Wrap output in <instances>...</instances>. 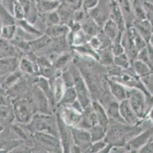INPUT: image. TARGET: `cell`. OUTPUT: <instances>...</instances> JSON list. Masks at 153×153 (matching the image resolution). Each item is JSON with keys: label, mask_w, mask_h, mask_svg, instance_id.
Segmentation results:
<instances>
[{"label": "cell", "mask_w": 153, "mask_h": 153, "mask_svg": "<svg viewBox=\"0 0 153 153\" xmlns=\"http://www.w3.org/2000/svg\"><path fill=\"white\" fill-rule=\"evenodd\" d=\"M132 8H133L134 20L146 19V11L143 5V0H133Z\"/></svg>", "instance_id": "cell-35"}, {"label": "cell", "mask_w": 153, "mask_h": 153, "mask_svg": "<svg viewBox=\"0 0 153 153\" xmlns=\"http://www.w3.org/2000/svg\"><path fill=\"white\" fill-rule=\"evenodd\" d=\"M16 25H17V27H19L22 30H23L28 35H35L37 37L43 35V32H41L35 26H34V24L25 19L16 20Z\"/></svg>", "instance_id": "cell-33"}, {"label": "cell", "mask_w": 153, "mask_h": 153, "mask_svg": "<svg viewBox=\"0 0 153 153\" xmlns=\"http://www.w3.org/2000/svg\"><path fill=\"white\" fill-rule=\"evenodd\" d=\"M91 105H92V107L94 109V113H95L98 124L104 126L105 128H108L110 120L108 116V113H107L106 109L104 107V106L100 103L99 100H98V99H93Z\"/></svg>", "instance_id": "cell-19"}, {"label": "cell", "mask_w": 153, "mask_h": 153, "mask_svg": "<svg viewBox=\"0 0 153 153\" xmlns=\"http://www.w3.org/2000/svg\"><path fill=\"white\" fill-rule=\"evenodd\" d=\"M26 126L31 134L34 133H47L59 138L56 117V115L52 113H34L31 120Z\"/></svg>", "instance_id": "cell-2"}, {"label": "cell", "mask_w": 153, "mask_h": 153, "mask_svg": "<svg viewBox=\"0 0 153 153\" xmlns=\"http://www.w3.org/2000/svg\"><path fill=\"white\" fill-rule=\"evenodd\" d=\"M133 26L138 31L139 33L144 38V39L147 41V43L149 41L152 35V30L151 25L148 19H144V20H134L133 24Z\"/></svg>", "instance_id": "cell-26"}, {"label": "cell", "mask_w": 153, "mask_h": 153, "mask_svg": "<svg viewBox=\"0 0 153 153\" xmlns=\"http://www.w3.org/2000/svg\"><path fill=\"white\" fill-rule=\"evenodd\" d=\"M114 64L122 69H128L131 67V61L126 53L120 55L114 56Z\"/></svg>", "instance_id": "cell-39"}, {"label": "cell", "mask_w": 153, "mask_h": 153, "mask_svg": "<svg viewBox=\"0 0 153 153\" xmlns=\"http://www.w3.org/2000/svg\"><path fill=\"white\" fill-rule=\"evenodd\" d=\"M131 67H133V71H135L136 75H138L144 81L145 84H148L150 76L153 74V71L151 67L146 63L143 62L138 59H136L132 62Z\"/></svg>", "instance_id": "cell-16"}, {"label": "cell", "mask_w": 153, "mask_h": 153, "mask_svg": "<svg viewBox=\"0 0 153 153\" xmlns=\"http://www.w3.org/2000/svg\"><path fill=\"white\" fill-rule=\"evenodd\" d=\"M51 41L52 38H51L46 34H43L42 35L39 36L36 39L30 41V43L33 51L36 53L43 50H49Z\"/></svg>", "instance_id": "cell-23"}, {"label": "cell", "mask_w": 153, "mask_h": 153, "mask_svg": "<svg viewBox=\"0 0 153 153\" xmlns=\"http://www.w3.org/2000/svg\"><path fill=\"white\" fill-rule=\"evenodd\" d=\"M0 22L2 23V25L16 24V19H15L14 15L7 9H5L1 3H0Z\"/></svg>", "instance_id": "cell-38"}, {"label": "cell", "mask_w": 153, "mask_h": 153, "mask_svg": "<svg viewBox=\"0 0 153 153\" xmlns=\"http://www.w3.org/2000/svg\"><path fill=\"white\" fill-rule=\"evenodd\" d=\"M115 1L119 5L124 15L126 28L133 26L134 16H133V8H132V2H130V0H115Z\"/></svg>", "instance_id": "cell-22"}, {"label": "cell", "mask_w": 153, "mask_h": 153, "mask_svg": "<svg viewBox=\"0 0 153 153\" xmlns=\"http://www.w3.org/2000/svg\"><path fill=\"white\" fill-rule=\"evenodd\" d=\"M148 44H150V45L152 46V48H153V34H152V35L151 38H150L149 41V42H148Z\"/></svg>", "instance_id": "cell-54"}, {"label": "cell", "mask_w": 153, "mask_h": 153, "mask_svg": "<svg viewBox=\"0 0 153 153\" xmlns=\"http://www.w3.org/2000/svg\"><path fill=\"white\" fill-rule=\"evenodd\" d=\"M19 70L22 74L27 75L37 74L38 71L36 60L30 58L28 57H22L19 59Z\"/></svg>", "instance_id": "cell-20"}, {"label": "cell", "mask_w": 153, "mask_h": 153, "mask_svg": "<svg viewBox=\"0 0 153 153\" xmlns=\"http://www.w3.org/2000/svg\"><path fill=\"white\" fill-rule=\"evenodd\" d=\"M111 8V0H100L97 6L88 13L102 28L104 23L110 19Z\"/></svg>", "instance_id": "cell-8"}, {"label": "cell", "mask_w": 153, "mask_h": 153, "mask_svg": "<svg viewBox=\"0 0 153 153\" xmlns=\"http://www.w3.org/2000/svg\"><path fill=\"white\" fill-rule=\"evenodd\" d=\"M108 145V142L104 139L100 140V141L94 142L91 143V146L89 147V148L87 150L86 152H90V153H101L103 150L104 149V148L107 146Z\"/></svg>", "instance_id": "cell-43"}, {"label": "cell", "mask_w": 153, "mask_h": 153, "mask_svg": "<svg viewBox=\"0 0 153 153\" xmlns=\"http://www.w3.org/2000/svg\"><path fill=\"white\" fill-rule=\"evenodd\" d=\"M107 129L108 128H105V127L101 126L98 123L92 126L89 130L91 137V142H94L104 139V138L106 136Z\"/></svg>", "instance_id": "cell-37"}, {"label": "cell", "mask_w": 153, "mask_h": 153, "mask_svg": "<svg viewBox=\"0 0 153 153\" xmlns=\"http://www.w3.org/2000/svg\"><path fill=\"white\" fill-rule=\"evenodd\" d=\"M82 0H59L61 3L65 4L74 11L82 8Z\"/></svg>", "instance_id": "cell-45"}, {"label": "cell", "mask_w": 153, "mask_h": 153, "mask_svg": "<svg viewBox=\"0 0 153 153\" xmlns=\"http://www.w3.org/2000/svg\"><path fill=\"white\" fill-rule=\"evenodd\" d=\"M56 123H57L58 136L60 142L62 152H71L72 147L74 144L71 127L62 120L60 115L56 111Z\"/></svg>", "instance_id": "cell-6"}, {"label": "cell", "mask_w": 153, "mask_h": 153, "mask_svg": "<svg viewBox=\"0 0 153 153\" xmlns=\"http://www.w3.org/2000/svg\"><path fill=\"white\" fill-rule=\"evenodd\" d=\"M70 70L73 76V87L76 90L77 99L85 109L92 103L91 93L77 66L74 64L70 67Z\"/></svg>", "instance_id": "cell-3"}, {"label": "cell", "mask_w": 153, "mask_h": 153, "mask_svg": "<svg viewBox=\"0 0 153 153\" xmlns=\"http://www.w3.org/2000/svg\"><path fill=\"white\" fill-rule=\"evenodd\" d=\"M56 12L59 16L61 24L69 26L72 22H74L73 19H74L75 11L72 10V8L68 7L65 4L60 2V5L56 9Z\"/></svg>", "instance_id": "cell-24"}, {"label": "cell", "mask_w": 153, "mask_h": 153, "mask_svg": "<svg viewBox=\"0 0 153 153\" xmlns=\"http://www.w3.org/2000/svg\"><path fill=\"white\" fill-rule=\"evenodd\" d=\"M142 131L141 126L110 121L104 140L113 146H125L128 142Z\"/></svg>", "instance_id": "cell-1"}, {"label": "cell", "mask_w": 153, "mask_h": 153, "mask_svg": "<svg viewBox=\"0 0 153 153\" xmlns=\"http://www.w3.org/2000/svg\"><path fill=\"white\" fill-rule=\"evenodd\" d=\"M114 1H115V0H111V2H114Z\"/></svg>", "instance_id": "cell-56"}, {"label": "cell", "mask_w": 153, "mask_h": 153, "mask_svg": "<svg viewBox=\"0 0 153 153\" xmlns=\"http://www.w3.org/2000/svg\"><path fill=\"white\" fill-rule=\"evenodd\" d=\"M13 15L16 20H21V19H25V10L19 0H16L15 5H14Z\"/></svg>", "instance_id": "cell-44"}, {"label": "cell", "mask_w": 153, "mask_h": 153, "mask_svg": "<svg viewBox=\"0 0 153 153\" xmlns=\"http://www.w3.org/2000/svg\"><path fill=\"white\" fill-rule=\"evenodd\" d=\"M152 97H153V94H152Z\"/></svg>", "instance_id": "cell-57"}, {"label": "cell", "mask_w": 153, "mask_h": 153, "mask_svg": "<svg viewBox=\"0 0 153 153\" xmlns=\"http://www.w3.org/2000/svg\"><path fill=\"white\" fill-rule=\"evenodd\" d=\"M19 59L15 57L0 58V78L19 70Z\"/></svg>", "instance_id": "cell-18"}, {"label": "cell", "mask_w": 153, "mask_h": 153, "mask_svg": "<svg viewBox=\"0 0 153 153\" xmlns=\"http://www.w3.org/2000/svg\"><path fill=\"white\" fill-rule=\"evenodd\" d=\"M145 120H149V121H150L151 123H153V105L149 109V111L147 112Z\"/></svg>", "instance_id": "cell-52"}, {"label": "cell", "mask_w": 153, "mask_h": 153, "mask_svg": "<svg viewBox=\"0 0 153 153\" xmlns=\"http://www.w3.org/2000/svg\"><path fill=\"white\" fill-rule=\"evenodd\" d=\"M98 62L104 67H109L114 64V55L111 50V47H104L98 50Z\"/></svg>", "instance_id": "cell-30"}, {"label": "cell", "mask_w": 153, "mask_h": 153, "mask_svg": "<svg viewBox=\"0 0 153 153\" xmlns=\"http://www.w3.org/2000/svg\"><path fill=\"white\" fill-rule=\"evenodd\" d=\"M0 88V122L5 124H11L15 120L13 102L4 91Z\"/></svg>", "instance_id": "cell-7"}, {"label": "cell", "mask_w": 153, "mask_h": 153, "mask_svg": "<svg viewBox=\"0 0 153 153\" xmlns=\"http://www.w3.org/2000/svg\"><path fill=\"white\" fill-rule=\"evenodd\" d=\"M110 19H112L114 22L117 25L118 29L121 32H124L126 31V24L125 21L124 15L122 12L121 9L117 5L116 1L111 2V15Z\"/></svg>", "instance_id": "cell-17"}, {"label": "cell", "mask_w": 153, "mask_h": 153, "mask_svg": "<svg viewBox=\"0 0 153 153\" xmlns=\"http://www.w3.org/2000/svg\"><path fill=\"white\" fill-rule=\"evenodd\" d=\"M80 25H81L82 30L90 37L98 35V33L102 29V28L89 15H87V17L80 23Z\"/></svg>", "instance_id": "cell-21"}, {"label": "cell", "mask_w": 153, "mask_h": 153, "mask_svg": "<svg viewBox=\"0 0 153 153\" xmlns=\"http://www.w3.org/2000/svg\"><path fill=\"white\" fill-rule=\"evenodd\" d=\"M17 32V25H2L1 29V34L0 37L6 40H12L15 36V34Z\"/></svg>", "instance_id": "cell-40"}, {"label": "cell", "mask_w": 153, "mask_h": 153, "mask_svg": "<svg viewBox=\"0 0 153 153\" xmlns=\"http://www.w3.org/2000/svg\"><path fill=\"white\" fill-rule=\"evenodd\" d=\"M146 19H148V21L149 22L150 25H151L152 30V33H153V13L146 11Z\"/></svg>", "instance_id": "cell-53"}, {"label": "cell", "mask_w": 153, "mask_h": 153, "mask_svg": "<svg viewBox=\"0 0 153 153\" xmlns=\"http://www.w3.org/2000/svg\"><path fill=\"white\" fill-rule=\"evenodd\" d=\"M69 32V26L63 24H57L48 26L47 28L45 34L49 36L51 38H57L64 35H67Z\"/></svg>", "instance_id": "cell-28"}, {"label": "cell", "mask_w": 153, "mask_h": 153, "mask_svg": "<svg viewBox=\"0 0 153 153\" xmlns=\"http://www.w3.org/2000/svg\"><path fill=\"white\" fill-rule=\"evenodd\" d=\"M56 111L59 113L62 120L70 127H76L79 125L82 114L72 105L58 106Z\"/></svg>", "instance_id": "cell-9"}, {"label": "cell", "mask_w": 153, "mask_h": 153, "mask_svg": "<svg viewBox=\"0 0 153 153\" xmlns=\"http://www.w3.org/2000/svg\"><path fill=\"white\" fill-rule=\"evenodd\" d=\"M15 1L16 0H1L0 3L2 4V5L5 9H7L9 12H11L13 15V8Z\"/></svg>", "instance_id": "cell-48"}, {"label": "cell", "mask_w": 153, "mask_h": 153, "mask_svg": "<svg viewBox=\"0 0 153 153\" xmlns=\"http://www.w3.org/2000/svg\"><path fill=\"white\" fill-rule=\"evenodd\" d=\"M72 48L73 51H76V53L81 55L82 57H89V58H92L95 61H98V50L93 48L88 42L85 44H81V45L73 46L72 47Z\"/></svg>", "instance_id": "cell-25"}, {"label": "cell", "mask_w": 153, "mask_h": 153, "mask_svg": "<svg viewBox=\"0 0 153 153\" xmlns=\"http://www.w3.org/2000/svg\"><path fill=\"white\" fill-rule=\"evenodd\" d=\"M12 102L15 120L22 124L29 123L36 113L31 99L25 97L17 98L12 100Z\"/></svg>", "instance_id": "cell-4"}, {"label": "cell", "mask_w": 153, "mask_h": 153, "mask_svg": "<svg viewBox=\"0 0 153 153\" xmlns=\"http://www.w3.org/2000/svg\"><path fill=\"white\" fill-rule=\"evenodd\" d=\"M96 124H98L97 117H96L92 105H90L89 106L84 109L82 114L81 120L76 127L89 130L92 126H94Z\"/></svg>", "instance_id": "cell-15"}, {"label": "cell", "mask_w": 153, "mask_h": 153, "mask_svg": "<svg viewBox=\"0 0 153 153\" xmlns=\"http://www.w3.org/2000/svg\"><path fill=\"white\" fill-rule=\"evenodd\" d=\"M71 59H72V54L69 51L61 53L52 61L53 66L56 71H62V70L66 69Z\"/></svg>", "instance_id": "cell-29"}, {"label": "cell", "mask_w": 153, "mask_h": 153, "mask_svg": "<svg viewBox=\"0 0 153 153\" xmlns=\"http://www.w3.org/2000/svg\"><path fill=\"white\" fill-rule=\"evenodd\" d=\"M127 100L138 117L144 121L147 109L146 95L145 93L136 88H130Z\"/></svg>", "instance_id": "cell-5"}, {"label": "cell", "mask_w": 153, "mask_h": 153, "mask_svg": "<svg viewBox=\"0 0 153 153\" xmlns=\"http://www.w3.org/2000/svg\"><path fill=\"white\" fill-rule=\"evenodd\" d=\"M41 15H44V22L47 24V27L51 26V25H57V24L61 23L60 19H59V16L56 10L52 12H49V13L41 14Z\"/></svg>", "instance_id": "cell-42"}, {"label": "cell", "mask_w": 153, "mask_h": 153, "mask_svg": "<svg viewBox=\"0 0 153 153\" xmlns=\"http://www.w3.org/2000/svg\"><path fill=\"white\" fill-rule=\"evenodd\" d=\"M107 82H108V89H109L110 92L117 101L120 103V102L127 99L130 88H128L121 83L114 81L109 78H108L107 79Z\"/></svg>", "instance_id": "cell-13"}, {"label": "cell", "mask_w": 153, "mask_h": 153, "mask_svg": "<svg viewBox=\"0 0 153 153\" xmlns=\"http://www.w3.org/2000/svg\"><path fill=\"white\" fill-rule=\"evenodd\" d=\"M23 56L22 50L12 44L11 41L0 37V58L15 57L21 58Z\"/></svg>", "instance_id": "cell-14"}, {"label": "cell", "mask_w": 153, "mask_h": 153, "mask_svg": "<svg viewBox=\"0 0 153 153\" xmlns=\"http://www.w3.org/2000/svg\"><path fill=\"white\" fill-rule=\"evenodd\" d=\"M73 142L82 150V152H86L91 146V137L89 130L79 127H71Z\"/></svg>", "instance_id": "cell-10"}, {"label": "cell", "mask_w": 153, "mask_h": 153, "mask_svg": "<svg viewBox=\"0 0 153 153\" xmlns=\"http://www.w3.org/2000/svg\"><path fill=\"white\" fill-rule=\"evenodd\" d=\"M153 136V126L152 128L142 131L136 135V136L130 140L126 143V147L128 152H138L139 150L148 142L149 140Z\"/></svg>", "instance_id": "cell-11"}, {"label": "cell", "mask_w": 153, "mask_h": 153, "mask_svg": "<svg viewBox=\"0 0 153 153\" xmlns=\"http://www.w3.org/2000/svg\"><path fill=\"white\" fill-rule=\"evenodd\" d=\"M0 1H1V0H0Z\"/></svg>", "instance_id": "cell-58"}, {"label": "cell", "mask_w": 153, "mask_h": 153, "mask_svg": "<svg viewBox=\"0 0 153 153\" xmlns=\"http://www.w3.org/2000/svg\"><path fill=\"white\" fill-rule=\"evenodd\" d=\"M130 28V30L132 32V35H133V41H134V43L136 44V47L138 48L139 50H143V48L147 47V41L144 39V38L139 33V32L135 29L133 26H131Z\"/></svg>", "instance_id": "cell-41"}, {"label": "cell", "mask_w": 153, "mask_h": 153, "mask_svg": "<svg viewBox=\"0 0 153 153\" xmlns=\"http://www.w3.org/2000/svg\"><path fill=\"white\" fill-rule=\"evenodd\" d=\"M77 99V94H76L74 87H67L65 90V92H64L61 99L59 100V103L57 104V106L71 105Z\"/></svg>", "instance_id": "cell-34"}, {"label": "cell", "mask_w": 153, "mask_h": 153, "mask_svg": "<svg viewBox=\"0 0 153 153\" xmlns=\"http://www.w3.org/2000/svg\"><path fill=\"white\" fill-rule=\"evenodd\" d=\"M105 109H106L110 121L125 123L123 119L122 118L120 112V103L118 101L114 100L111 102Z\"/></svg>", "instance_id": "cell-31"}, {"label": "cell", "mask_w": 153, "mask_h": 153, "mask_svg": "<svg viewBox=\"0 0 153 153\" xmlns=\"http://www.w3.org/2000/svg\"><path fill=\"white\" fill-rule=\"evenodd\" d=\"M120 112L124 122L127 124L132 126H141L143 122V120H142L136 114L127 99L120 102Z\"/></svg>", "instance_id": "cell-12"}, {"label": "cell", "mask_w": 153, "mask_h": 153, "mask_svg": "<svg viewBox=\"0 0 153 153\" xmlns=\"http://www.w3.org/2000/svg\"><path fill=\"white\" fill-rule=\"evenodd\" d=\"M147 49H148L149 53V65L151 67L152 70L153 71V48L150 44H147Z\"/></svg>", "instance_id": "cell-50"}, {"label": "cell", "mask_w": 153, "mask_h": 153, "mask_svg": "<svg viewBox=\"0 0 153 153\" xmlns=\"http://www.w3.org/2000/svg\"><path fill=\"white\" fill-rule=\"evenodd\" d=\"M143 5H144L146 10L153 13V3H152V2H147V1H145L144 0V1H143Z\"/></svg>", "instance_id": "cell-51"}, {"label": "cell", "mask_w": 153, "mask_h": 153, "mask_svg": "<svg viewBox=\"0 0 153 153\" xmlns=\"http://www.w3.org/2000/svg\"><path fill=\"white\" fill-rule=\"evenodd\" d=\"M138 152L140 153H147V152H151L153 153V136H152V138L150 139L148 141V142L145 145H143L140 150H139Z\"/></svg>", "instance_id": "cell-47"}, {"label": "cell", "mask_w": 153, "mask_h": 153, "mask_svg": "<svg viewBox=\"0 0 153 153\" xmlns=\"http://www.w3.org/2000/svg\"><path fill=\"white\" fill-rule=\"evenodd\" d=\"M90 44L91 45V47L94 49H95L96 50H99L101 47V43L100 41V39L98 38V37L97 35L93 36V37L91 38V39L88 41Z\"/></svg>", "instance_id": "cell-49"}, {"label": "cell", "mask_w": 153, "mask_h": 153, "mask_svg": "<svg viewBox=\"0 0 153 153\" xmlns=\"http://www.w3.org/2000/svg\"><path fill=\"white\" fill-rule=\"evenodd\" d=\"M100 0H82V8L85 12H88L91 9L97 6Z\"/></svg>", "instance_id": "cell-46"}, {"label": "cell", "mask_w": 153, "mask_h": 153, "mask_svg": "<svg viewBox=\"0 0 153 153\" xmlns=\"http://www.w3.org/2000/svg\"><path fill=\"white\" fill-rule=\"evenodd\" d=\"M4 130H5V127H4L3 126V123H2L0 122V133H2Z\"/></svg>", "instance_id": "cell-55"}, {"label": "cell", "mask_w": 153, "mask_h": 153, "mask_svg": "<svg viewBox=\"0 0 153 153\" xmlns=\"http://www.w3.org/2000/svg\"><path fill=\"white\" fill-rule=\"evenodd\" d=\"M59 5V0H37V7L39 14H46L56 11Z\"/></svg>", "instance_id": "cell-27"}, {"label": "cell", "mask_w": 153, "mask_h": 153, "mask_svg": "<svg viewBox=\"0 0 153 153\" xmlns=\"http://www.w3.org/2000/svg\"><path fill=\"white\" fill-rule=\"evenodd\" d=\"M22 75V73L19 70H17L15 72L10 73V74L4 76L3 78H2V88L7 89V88L12 87V86H14L21 79Z\"/></svg>", "instance_id": "cell-36"}, {"label": "cell", "mask_w": 153, "mask_h": 153, "mask_svg": "<svg viewBox=\"0 0 153 153\" xmlns=\"http://www.w3.org/2000/svg\"><path fill=\"white\" fill-rule=\"evenodd\" d=\"M102 30L103 32H104V34L112 41V42L114 41L120 34L123 33V32H121L119 30L116 23L111 19H108V20L104 23V25H103L102 27Z\"/></svg>", "instance_id": "cell-32"}]
</instances>
